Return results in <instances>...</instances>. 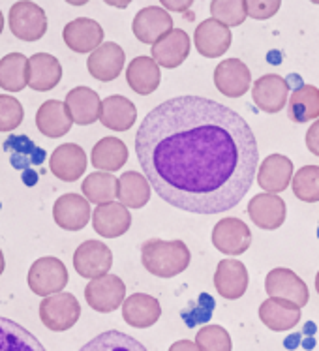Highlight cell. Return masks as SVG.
Here are the masks:
<instances>
[{"mask_svg":"<svg viewBox=\"0 0 319 351\" xmlns=\"http://www.w3.org/2000/svg\"><path fill=\"white\" fill-rule=\"evenodd\" d=\"M91 201L85 195L64 194L53 205V220L66 231H81L91 222Z\"/></svg>","mask_w":319,"mask_h":351,"instance_id":"cell-12","label":"cell"},{"mask_svg":"<svg viewBox=\"0 0 319 351\" xmlns=\"http://www.w3.org/2000/svg\"><path fill=\"white\" fill-rule=\"evenodd\" d=\"M214 306H216V302H214L213 297L209 293H201L198 301H191L188 308L182 310L180 315H182V319L188 327H196V325H203L213 317Z\"/></svg>","mask_w":319,"mask_h":351,"instance_id":"cell-42","label":"cell"},{"mask_svg":"<svg viewBox=\"0 0 319 351\" xmlns=\"http://www.w3.org/2000/svg\"><path fill=\"white\" fill-rule=\"evenodd\" d=\"M214 85L227 98H241L252 85V73L242 60L227 58L214 70Z\"/></svg>","mask_w":319,"mask_h":351,"instance_id":"cell-13","label":"cell"},{"mask_svg":"<svg viewBox=\"0 0 319 351\" xmlns=\"http://www.w3.org/2000/svg\"><path fill=\"white\" fill-rule=\"evenodd\" d=\"M293 194L297 199L305 203H318L319 201V167L318 165H305L300 167L291 180Z\"/></svg>","mask_w":319,"mask_h":351,"instance_id":"cell-38","label":"cell"},{"mask_svg":"<svg viewBox=\"0 0 319 351\" xmlns=\"http://www.w3.org/2000/svg\"><path fill=\"white\" fill-rule=\"evenodd\" d=\"M36 126L45 137L57 139V137L66 136L73 126V119L66 108V101H43L36 113Z\"/></svg>","mask_w":319,"mask_h":351,"instance_id":"cell-26","label":"cell"},{"mask_svg":"<svg viewBox=\"0 0 319 351\" xmlns=\"http://www.w3.org/2000/svg\"><path fill=\"white\" fill-rule=\"evenodd\" d=\"M290 83L278 73H267L257 79L252 86V100L263 113H280L290 101Z\"/></svg>","mask_w":319,"mask_h":351,"instance_id":"cell-9","label":"cell"},{"mask_svg":"<svg viewBox=\"0 0 319 351\" xmlns=\"http://www.w3.org/2000/svg\"><path fill=\"white\" fill-rule=\"evenodd\" d=\"M316 291H318V295H319V271H318V274H316Z\"/></svg>","mask_w":319,"mask_h":351,"instance_id":"cell-55","label":"cell"},{"mask_svg":"<svg viewBox=\"0 0 319 351\" xmlns=\"http://www.w3.org/2000/svg\"><path fill=\"white\" fill-rule=\"evenodd\" d=\"M318 237H319V228H318Z\"/></svg>","mask_w":319,"mask_h":351,"instance_id":"cell-57","label":"cell"},{"mask_svg":"<svg viewBox=\"0 0 319 351\" xmlns=\"http://www.w3.org/2000/svg\"><path fill=\"white\" fill-rule=\"evenodd\" d=\"M306 147L312 154L319 156V119L306 132Z\"/></svg>","mask_w":319,"mask_h":351,"instance_id":"cell-44","label":"cell"},{"mask_svg":"<svg viewBox=\"0 0 319 351\" xmlns=\"http://www.w3.org/2000/svg\"><path fill=\"white\" fill-rule=\"evenodd\" d=\"M66 108L71 119L79 126H88L99 121L102 115V100L96 90L88 86H75L66 94Z\"/></svg>","mask_w":319,"mask_h":351,"instance_id":"cell-24","label":"cell"},{"mask_svg":"<svg viewBox=\"0 0 319 351\" xmlns=\"http://www.w3.org/2000/svg\"><path fill=\"white\" fill-rule=\"evenodd\" d=\"M91 162L96 169L111 173L119 171L128 162V147L117 137H104L94 145Z\"/></svg>","mask_w":319,"mask_h":351,"instance_id":"cell-32","label":"cell"},{"mask_svg":"<svg viewBox=\"0 0 319 351\" xmlns=\"http://www.w3.org/2000/svg\"><path fill=\"white\" fill-rule=\"evenodd\" d=\"M126 81L135 94L149 96L162 81L160 66L152 57H135L126 68Z\"/></svg>","mask_w":319,"mask_h":351,"instance_id":"cell-29","label":"cell"},{"mask_svg":"<svg viewBox=\"0 0 319 351\" xmlns=\"http://www.w3.org/2000/svg\"><path fill=\"white\" fill-rule=\"evenodd\" d=\"M149 179L137 171L122 173L119 179V201L128 208H143L150 199Z\"/></svg>","mask_w":319,"mask_h":351,"instance_id":"cell-35","label":"cell"},{"mask_svg":"<svg viewBox=\"0 0 319 351\" xmlns=\"http://www.w3.org/2000/svg\"><path fill=\"white\" fill-rule=\"evenodd\" d=\"M25 119L21 101L10 96V94H0V132H12L21 126Z\"/></svg>","mask_w":319,"mask_h":351,"instance_id":"cell-41","label":"cell"},{"mask_svg":"<svg viewBox=\"0 0 319 351\" xmlns=\"http://www.w3.org/2000/svg\"><path fill=\"white\" fill-rule=\"evenodd\" d=\"M4 149L10 152V164L19 171H32V167L45 162V151L27 136H10L4 141Z\"/></svg>","mask_w":319,"mask_h":351,"instance_id":"cell-30","label":"cell"},{"mask_svg":"<svg viewBox=\"0 0 319 351\" xmlns=\"http://www.w3.org/2000/svg\"><path fill=\"white\" fill-rule=\"evenodd\" d=\"M62 79V66L49 53H36L29 58V86L38 93L53 90Z\"/></svg>","mask_w":319,"mask_h":351,"instance_id":"cell-27","label":"cell"},{"mask_svg":"<svg viewBox=\"0 0 319 351\" xmlns=\"http://www.w3.org/2000/svg\"><path fill=\"white\" fill-rule=\"evenodd\" d=\"M300 338H303L300 332H295V335H291V337L285 338L284 340L285 350H295V348H298V346H300Z\"/></svg>","mask_w":319,"mask_h":351,"instance_id":"cell-47","label":"cell"},{"mask_svg":"<svg viewBox=\"0 0 319 351\" xmlns=\"http://www.w3.org/2000/svg\"><path fill=\"white\" fill-rule=\"evenodd\" d=\"M135 154L152 190L191 215L237 207L259 162L248 122L203 96H177L149 111L135 134Z\"/></svg>","mask_w":319,"mask_h":351,"instance_id":"cell-1","label":"cell"},{"mask_svg":"<svg viewBox=\"0 0 319 351\" xmlns=\"http://www.w3.org/2000/svg\"><path fill=\"white\" fill-rule=\"evenodd\" d=\"M83 195L94 205L111 203L115 197H119V179L106 171H96L86 175V179L81 184Z\"/></svg>","mask_w":319,"mask_h":351,"instance_id":"cell-36","label":"cell"},{"mask_svg":"<svg viewBox=\"0 0 319 351\" xmlns=\"http://www.w3.org/2000/svg\"><path fill=\"white\" fill-rule=\"evenodd\" d=\"M23 182L25 184H29V186H34L36 182H38V173L32 169V171H25L23 173Z\"/></svg>","mask_w":319,"mask_h":351,"instance_id":"cell-48","label":"cell"},{"mask_svg":"<svg viewBox=\"0 0 319 351\" xmlns=\"http://www.w3.org/2000/svg\"><path fill=\"white\" fill-rule=\"evenodd\" d=\"M280 6H282V0H246L248 17L257 21L270 19L272 15L278 14Z\"/></svg>","mask_w":319,"mask_h":351,"instance_id":"cell-43","label":"cell"},{"mask_svg":"<svg viewBox=\"0 0 319 351\" xmlns=\"http://www.w3.org/2000/svg\"><path fill=\"white\" fill-rule=\"evenodd\" d=\"M248 271L237 259H222L214 273V287L216 291L227 299L237 301L248 289Z\"/></svg>","mask_w":319,"mask_h":351,"instance_id":"cell-20","label":"cell"},{"mask_svg":"<svg viewBox=\"0 0 319 351\" xmlns=\"http://www.w3.org/2000/svg\"><path fill=\"white\" fill-rule=\"evenodd\" d=\"M124 62H126V53L121 45L115 42H106L91 53L86 60V68L94 79L102 83H109L121 75Z\"/></svg>","mask_w":319,"mask_h":351,"instance_id":"cell-15","label":"cell"},{"mask_svg":"<svg viewBox=\"0 0 319 351\" xmlns=\"http://www.w3.org/2000/svg\"><path fill=\"white\" fill-rule=\"evenodd\" d=\"M160 4H162L167 12H178V14H182L186 10H190V6L193 4V0H160Z\"/></svg>","mask_w":319,"mask_h":351,"instance_id":"cell-45","label":"cell"},{"mask_svg":"<svg viewBox=\"0 0 319 351\" xmlns=\"http://www.w3.org/2000/svg\"><path fill=\"white\" fill-rule=\"evenodd\" d=\"M107 6H113V8H119V10H124L132 4V0H104Z\"/></svg>","mask_w":319,"mask_h":351,"instance_id":"cell-49","label":"cell"},{"mask_svg":"<svg viewBox=\"0 0 319 351\" xmlns=\"http://www.w3.org/2000/svg\"><path fill=\"white\" fill-rule=\"evenodd\" d=\"M62 38L73 53H93L104 43V29L94 19L78 17L64 27Z\"/></svg>","mask_w":319,"mask_h":351,"instance_id":"cell-17","label":"cell"},{"mask_svg":"<svg viewBox=\"0 0 319 351\" xmlns=\"http://www.w3.org/2000/svg\"><path fill=\"white\" fill-rule=\"evenodd\" d=\"M318 330V327H316V323L314 322H308L305 323V329H303V335H306V337H314V332Z\"/></svg>","mask_w":319,"mask_h":351,"instance_id":"cell-50","label":"cell"},{"mask_svg":"<svg viewBox=\"0 0 319 351\" xmlns=\"http://www.w3.org/2000/svg\"><path fill=\"white\" fill-rule=\"evenodd\" d=\"M191 254L182 241L149 239L141 246V263L152 276L173 278L185 273L190 265Z\"/></svg>","mask_w":319,"mask_h":351,"instance_id":"cell-2","label":"cell"},{"mask_svg":"<svg viewBox=\"0 0 319 351\" xmlns=\"http://www.w3.org/2000/svg\"><path fill=\"white\" fill-rule=\"evenodd\" d=\"M201 351H231V337L220 325H205L198 330V337L193 340Z\"/></svg>","mask_w":319,"mask_h":351,"instance_id":"cell-40","label":"cell"},{"mask_svg":"<svg viewBox=\"0 0 319 351\" xmlns=\"http://www.w3.org/2000/svg\"><path fill=\"white\" fill-rule=\"evenodd\" d=\"M99 121L107 130L113 132H128L137 121V108L126 96L113 94L102 100V115Z\"/></svg>","mask_w":319,"mask_h":351,"instance_id":"cell-28","label":"cell"},{"mask_svg":"<svg viewBox=\"0 0 319 351\" xmlns=\"http://www.w3.org/2000/svg\"><path fill=\"white\" fill-rule=\"evenodd\" d=\"M265 291L269 297H276V299H285L297 304L298 308H303L308 304L310 299V291L308 286L303 278H298L297 274L291 269L278 267L272 269L267 278H265Z\"/></svg>","mask_w":319,"mask_h":351,"instance_id":"cell-8","label":"cell"},{"mask_svg":"<svg viewBox=\"0 0 319 351\" xmlns=\"http://www.w3.org/2000/svg\"><path fill=\"white\" fill-rule=\"evenodd\" d=\"M0 351H47L38 338L17 322L0 315Z\"/></svg>","mask_w":319,"mask_h":351,"instance_id":"cell-31","label":"cell"},{"mask_svg":"<svg viewBox=\"0 0 319 351\" xmlns=\"http://www.w3.org/2000/svg\"><path fill=\"white\" fill-rule=\"evenodd\" d=\"M68 269L62 261L53 256L36 259L29 271V287L30 291L40 297L62 293V289L68 286Z\"/></svg>","mask_w":319,"mask_h":351,"instance_id":"cell-4","label":"cell"},{"mask_svg":"<svg viewBox=\"0 0 319 351\" xmlns=\"http://www.w3.org/2000/svg\"><path fill=\"white\" fill-rule=\"evenodd\" d=\"M29 86V58L21 53H10L0 58V88L21 93Z\"/></svg>","mask_w":319,"mask_h":351,"instance_id":"cell-34","label":"cell"},{"mask_svg":"<svg viewBox=\"0 0 319 351\" xmlns=\"http://www.w3.org/2000/svg\"><path fill=\"white\" fill-rule=\"evenodd\" d=\"M81 317V304L71 293H57L40 302V319L49 330H70Z\"/></svg>","mask_w":319,"mask_h":351,"instance_id":"cell-5","label":"cell"},{"mask_svg":"<svg viewBox=\"0 0 319 351\" xmlns=\"http://www.w3.org/2000/svg\"><path fill=\"white\" fill-rule=\"evenodd\" d=\"M10 30L17 40L23 42H38L47 32V15L42 6L32 0H19L10 8L8 14Z\"/></svg>","mask_w":319,"mask_h":351,"instance_id":"cell-3","label":"cell"},{"mask_svg":"<svg viewBox=\"0 0 319 351\" xmlns=\"http://www.w3.org/2000/svg\"><path fill=\"white\" fill-rule=\"evenodd\" d=\"M293 162L284 154H269L257 169V184L267 194H280L293 180Z\"/></svg>","mask_w":319,"mask_h":351,"instance_id":"cell-19","label":"cell"},{"mask_svg":"<svg viewBox=\"0 0 319 351\" xmlns=\"http://www.w3.org/2000/svg\"><path fill=\"white\" fill-rule=\"evenodd\" d=\"M79 351H149L137 338L122 330H106L88 340Z\"/></svg>","mask_w":319,"mask_h":351,"instance_id":"cell-37","label":"cell"},{"mask_svg":"<svg viewBox=\"0 0 319 351\" xmlns=\"http://www.w3.org/2000/svg\"><path fill=\"white\" fill-rule=\"evenodd\" d=\"M211 15L213 19L224 23L227 27H241L248 17L246 0H213Z\"/></svg>","mask_w":319,"mask_h":351,"instance_id":"cell-39","label":"cell"},{"mask_svg":"<svg viewBox=\"0 0 319 351\" xmlns=\"http://www.w3.org/2000/svg\"><path fill=\"white\" fill-rule=\"evenodd\" d=\"M310 2H314V4H319V0H310Z\"/></svg>","mask_w":319,"mask_h":351,"instance_id":"cell-56","label":"cell"},{"mask_svg":"<svg viewBox=\"0 0 319 351\" xmlns=\"http://www.w3.org/2000/svg\"><path fill=\"white\" fill-rule=\"evenodd\" d=\"M214 248L227 256H242L252 244V231L239 218H224L213 230Z\"/></svg>","mask_w":319,"mask_h":351,"instance_id":"cell-10","label":"cell"},{"mask_svg":"<svg viewBox=\"0 0 319 351\" xmlns=\"http://www.w3.org/2000/svg\"><path fill=\"white\" fill-rule=\"evenodd\" d=\"M231 30L224 23L216 19H205L198 25L193 32V43L199 55L205 58H218L226 55V51L231 47Z\"/></svg>","mask_w":319,"mask_h":351,"instance_id":"cell-11","label":"cell"},{"mask_svg":"<svg viewBox=\"0 0 319 351\" xmlns=\"http://www.w3.org/2000/svg\"><path fill=\"white\" fill-rule=\"evenodd\" d=\"M4 269H6V261H4V254H2V250H0V276H2V273H4Z\"/></svg>","mask_w":319,"mask_h":351,"instance_id":"cell-53","label":"cell"},{"mask_svg":"<svg viewBox=\"0 0 319 351\" xmlns=\"http://www.w3.org/2000/svg\"><path fill=\"white\" fill-rule=\"evenodd\" d=\"M93 226L94 231L99 237L117 239V237H122L130 230L132 215H130L126 205H122L121 201L104 203V205H98V207L94 208Z\"/></svg>","mask_w":319,"mask_h":351,"instance_id":"cell-18","label":"cell"},{"mask_svg":"<svg viewBox=\"0 0 319 351\" xmlns=\"http://www.w3.org/2000/svg\"><path fill=\"white\" fill-rule=\"evenodd\" d=\"M2 30H4V15L0 12V34H2Z\"/></svg>","mask_w":319,"mask_h":351,"instance_id":"cell-54","label":"cell"},{"mask_svg":"<svg viewBox=\"0 0 319 351\" xmlns=\"http://www.w3.org/2000/svg\"><path fill=\"white\" fill-rule=\"evenodd\" d=\"M160 315H162V306L152 295L134 293L122 304L124 322L135 329H149L160 319Z\"/></svg>","mask_w":319,"mask_h":351,"instance_id":"cell-23","label":"cell"},{"mask_svg":"<svg viewBox=\"0 0 319 351\" xmlns=\"http://www.w3.org/2000/svg\"><path fill=\"white\" fill-rule=\"evenodd\" d=\"M303 346H305L306 350H312L314 346H316V340H314V337H308L306 340H303Z\"/></svg>","mask_w":319,"mask_h":351,"instance_id":"cell-52","label":"cell"},{"mask_svg":"<svg viewBox=\"0 0 319 351\" xmlns=\"http://www.w3.org/2000/svg\"><path fill=\"white\" fill-rule=\"evenodd\" d=\"M86 304L99 314H109L121 308L126 301V286L119 276L106 274L91 280L85 287Z\"/></svg>","mask_w":319,"mask_h":351,"instance_id":"cell-6","label":"cell"},{"mask_svg":"<svg viewBox=\"0 0 319 351\" xmlns=\"http://www.w3.org/2000/svg\"><path fill=\"white\" fill-rule=\"evenodd\" d=\"M64 2H68L70 6H85L91 0H64Z\"/></svg>","mask_w":319,"mask_h":351,"instance_id":"cell-51","label":"cell"},{"mask_svg":"<svg viewBox=\"0 0 319 351\" xmlns=\"http://www.w3.org/2000/svg\"><path fill=\"white\" fill-rule=\"evenodd\" d=\"M259 319L270 330L284 332V330H291L300 322V308L295 302L285 301V299H276V297H269L259 306Z\"/></svg>","mask_w":319,"mask_h":351,"instance_id":"cell-25","label":"cell"},{"mask_svg":"<svg viewBox=\"0 0 319 351\" xmlns=\"http://www.w3.org/2000/svg\"><path fill=\"white\" fill-rule=\"evenodd\" d=\"M113 267V254L111 248L102 241H85L79 244L73 254V269L79 276L94 280L106 276Z\"/></svg>","mask_w":319,"mask_h":351,"instance_id":"cell-7","label":"cell"},{"mask_svg":"<svg viewBox=\"0 0 319 351\" xmlns=\"http://www.w3.org/2000/svg\"><path fill=\"white\" fill-rule=\"evenodd\" d=\"M150 55L162 68H178L190 55V36L182 29H173L152 45Z\"/></svg>","mask_w":319,"mask_h":351,"instance_id":"cell-22","label":"cell"},{"mask_svg":"<svg viewBox=\"0 0 319 351\" xmlns=\"http://www.w3.org/2000/svg\"><path fill=\"white\" fill-rule=\"evenodd\" d=\"M169 351H201L198 348L196 342H191V340H178L175 344L171 346Z\"/></svg>","mask_w":319,"mask_h":351,"instance_id":"cell-46","label":"cell"},{"mask_svg":"<svg viewBox=\"0 0 319 351\" xmlns=\"http://www.w3.org/2000/svg\"><path fill=\"white\" fill-rule=\"evenodd\" d=\"M287 117L297 124L316 121L319 117V88L314 85L298 86L287 101Z\"/></svg>","mask_w":319,"mask_h":351,"instance_id":"cell-33","label":"cell"},{"mask_svg":"<svg viewBox=\"0 0 319 351\" xmlns=\"http://www.w3.org/2000/svg\"><path fill=\"white\" fill-rule=\"evenodd\" d=\"M287 215L285 201L276 194H257L248 203L250 220L259 228V230H278L282 228Z\"/></svg>","mask_w":319,"mask_h":351,"instance_id":"cell-16","label":"cell"},{"mask_svg":"<svg viewBox=\"0 0 319 351\" xmlns=\"http://www.w3.org/2000/svg\"><path fill=\"white\" fill-rule=\"evenodd\" d=\"M86 154L75 143H64L51 154L49 167L53 175L64 182H75L86 171Z\"/></svg>","mask_w":319,"mask_h":351,"instance_id":"cell-21","label":"cell"},{"mask_svg":"<svg viewBox=\"0 0 319 351\" xmlns=\"http://www.w3.org/2000/svg\"><path fill=\"white\" fill-rule=\"evenodd\" d=\"M135 38L141 43L154 45V43L173 30V17L165 8L147 6L137 12L132 23Z\"/></svg>","mask_w":319,"mask_h":351,"instance_id":"cell-14","label":"cell"}]
</instances>
